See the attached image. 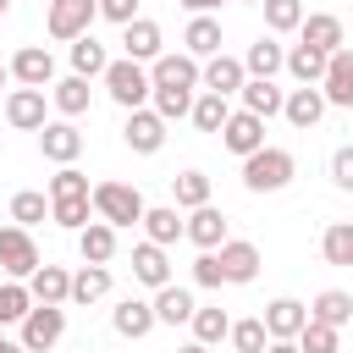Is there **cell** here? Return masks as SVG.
<instances>
[{"label":"cell","instance_id":"cell-44","mask_svg":"<svg viewBox=\"0 0 353 353\" xmlns=\"http://www.w3.org/2000/svg\"><path fill=\"white\" fill-rule=\"evenodd\" d=\"M298 347H303V353H342V336H336V325L309 320V325L298 331Z\"/></svg>","mask_w":353,"mask_h":353},{"label":"cell","instance_id":"cell-39","mask_svg":"<svg viewBox=\"0 0 353 353\" xmlns=\"http://www.w3.org/2000/svg\"><path fill=\"white\" fill-rule=\"evenodd\" d=\"M171 193H176V210H199V204H210V176L182 171V176H171Z\"/></svg>","mask_w":353,"mask_h":353},{"label":"cell","instance_id":"cell-31","mask_svg":"<svg viewBox=\"0 0 353 353\" xmlns=\"http://www.w3.org/2000/svg\"><path fill=\"white\" fill-rule=\"evenodd\" d=\"M309 320H325V325H347L353 320V292H342V287H325L314 303H309Z\"/></svg>","mask_w":353,"mask_h":353},{"label":"cell","instance_id":"cell-8","mask_svg":"<svg viewBox=\"0 0 353 353\" xmlns=\"http://www.w3.org/2000/svg\"><path fill=\"white\" fill-rule=\"evenodd\" d=\"M149 83L154 88H199L204 83V66H199V55H160V61H149Z\"/></svg>","mask_w":353,"mask_h":353},{"label":"cell","instance_id":"cell-51","mask_svg":"<svg viewBox=\"0 0 353 353\" xmlns=\"http://www.w3.org/2000/svg\"><path fill=\"white\" fill-rule=\"evenodd\" d=\"M176 6H188V11H193V17H210V11H215V6H221V0H176Z\"/></svg>","mask_w":353,"mask_h":353},{"label":"cell","instance_id":"cell-17","mask_svg":"<svg viewBox=\"0 0 353 353\" xmlns=\"http://www.w3.org/2000/svg\"><path fill=\"white\" fill-rule=\"evenodd\" d=\"M160 44H165V33H160V22H149V17H132V22L121 28V50H127L132 61H160Z\"/></svg>","mask_w":353,"mask_h":353},{"label":"cell","instance_id":"cell-22","mask_svg":"<svg viewBox=\"0 0 353 353\" xmlns=\"http://www.w3.org/2000/svg\"><path fill=\"white\" fill-rule=\"evenodd\" d=\"M77 248H83V259H88V265H110V259H116V226L94 215V221L77 232Z\"/></svg>","mask_w":353,"mask_h":353},{"label":"cell","instance_id":"cell-54","mask_svg":"<svg viewBox=\"0 0 353 353\" xmlns=\"http://www.w3.org/2000/svg\"><path fill=\"white\" fill-rule=\"evenodd\" d=\"M6 77H11V61H0V83H6Z\"/></svg>","mask_w":353,"mask_h":353},{"label":"cell","instance_id":"cell-40","mask_svg":"<svg viewBox=\"0 0 353 353\" xmlns=\"http://www.w3.org/2000/svg\"><path fill=\"white\" fill-rule=\"evenodd\" d=\"M270 33H298L303 28V0H259Z\"/></svg>","mask_w":353,"mask_h":353},{"label":"cell","instance_id":"cell-34","mask_svg":"<svg viewBox=\"0 0 353 353\" xmlns=\"http://www.w3.org/2000/svg\"><path fill=\"white\" fill-rule=\"evenodd\" d=\"M110 292V265H88L83 259V270L72 276V303H99Z\"/></svg>","mask_w":353,"mask_h":353},{"label":"cell","instance_id":"cell-14","mask_svg":"<svg viewBox=\"0 0 353 353\" xmlns=\"http://www.w3.org/2000/svg\"><path fill=\"white\" fill-rule=\"evenodd\" d=\"M6 121L17 132H39L44 127V88H11L6 94Z\"/></svg>","mask_w":353,"mask_h":353},{"label":"cell","instance_id":"cell-5","mask_svg":"<svg viewBox=\"0 0 353 353\" xmlns=\"http://www.w3.org/2000/svg\"><path fill=\"white\" fill-rule=\"evenodd\" d=\"M0 270L11 281H28L39 270V243H33L28 226H0Z\"/></svg>","mask_w":353,"mask_h":353},{"label":"cell","instance_id":"cell-10","mask_svg":"<svg viewBox=\"0 0 353 353\" xmlns=\"http://www.w3.org/2000/svg\"><path fill=\"white\" fill-rule=\"evenodd\" d=\"M11 77H17L22 88H50V83H55V55H50L44 44H22V50L11 55Z\"/></svg>","mask_w":353,"mask_h":353},{"label":"cell","instance_id":"cell-7","mask_svg":"<svg viewBox=\"0 0 353 353\" xmlns=\"http://www.w3.org/2000/svg\"><path fill=\"white\" fill-rule=\"evenodd\" d=\"M121 138H127V149H132V154H160V143H165V116H160L154 105H143V110H127V127H121Z\"/></svg>","mask_w":353,"mask_h":353},{"label":"cell","instance_id":"cell-19","mask_svg":"<svg viewBox=\"0 0 353 353\" xmlns=\"http://www.w3.org/2000/svg\"><path fill=\"white\" fill-rule=\"evenodd\" d=\"M110 325H116V336H149L160 320H154V303H143V298H121L116 309H110Z\"/></svg>","mask_w":353,"mask_h":353},{"label":"cell","instance_id":"cell-9","mask_svg":"<svg viewBox=\"0 0 353 353\" xmlns=\"http://www.w3.org/2000/svg\"><path fill=\"white\" fill-rule=\"evenodd\" d=\"M221 143H226L237 160H248L254 149H265V116H254V110H232L226 127H221Z\"/></svg>","mask_w":353,"mask_h":353},{"label":"cell","instance_id":"cell-32","mask_svg":"<svg viewBox=\"0 0 353 353\" xmlns=\"http://www.w3.org/2000/svg\"><path fill=\"white\" fill-rule=\"evenodd\" d=\"M182 44H188V55H199V61L221 55V22H215V17H193L188 33H182Z\"/></svg>","mask_w":353,"mask_h":353},{"label":"cell","instance_id":"cell-56","mask_svg":"<svg viewBox=\"0 0 353 353\" xmlns=\"http://www.w3.org/2000/svg\"><path fill=\"white\" fill-rule=\"evenodd\" d=\"M0 110H6V99H0Z\"/></svg>","mask_w":353,"mask_h":353},{"label":"cell","instance_id":"cell-47","mask_svg":"<svg viewBox=\"0 0 353 353\" xmlns=\"http://www.w3.org/2000/svg\"><path fill=\"white\" fill-rule=\"evenodd\" d=\"M193 281H199V287H226V270H221V254H215V248H199Z\"/></svg>","mask_w":353,"mask_h":353},{"label":"cell","instance_id":"cell-57","mask_svg":"<svg viewBox=\"0 0 353 353\" xmlns=\"http://www.w3.org/2000/svg\"><path fill=\"white\" fill-rule=\"evenodd\" d=\"M248 6H259V0H248Z\"/></svg>","mask_w":353,"mask_h":353},{"label":"cell","instance_id":"cell-16","mask_svg":"<svg viewBox=\"0 0 353 353\" xmlns=\"http://www.w3.org/2000/svg\"><path fill=\"white\" fill-rule=\"evenodd\" d=\"M320 88H325V105L353 110V50H331V66H325Z\"/></svg>","mask_w":353,"mask_h":353},{"label":"cell","instance_id":"cell-1","mask_svg":"<svg viewBox=\"0 0 353 353\" xmlns=\"http://www.w3.org/2000/svg\"><path fill=\"white\" fill-rule=\"evenodd\" d=\"M105 94H110L121 110H143V105L154 99V83H149L143 61L121 55V61H110V66H105Z\"/></svg>","mask_w":353,"mask_h":353},{"label":"cell","instance_id":"cell-4","mask_svg":"<svg viewBox=\"0 0 353 353\" xmlns=\"http://www.w3.org/2000/svg\"><path fill=\"white\" fill-rule=\"evenodd\" d=\"M61 336H66V309L61 303H33L28 320H22V347L28 353H50Z\"/></svg>","mask_w":353,"mask_h":353},{"label":"cell","instance_id":"cell-38","mask_svg":"<svg viewBox=\"0 0 353 353\" xmlns=\"http://www.w3.org/2000/svg\"><path fill=\"white\" fill-rule=\"evenodd\" d=\"M33 309V292L28 281H0V325H22Z\"/></svg>","mask_w":353,"mask_h":353},{"label":"cell","instance_id":"cell-18","mask_svg":"<svg viewBox=\"0 0 353 353\" xmlns=\"http://www.w3.org/2000/svg\"><path fill=\"white\" fill-rule=\"evenodd\" d=\"M281 116H287L292 127H303V132H309V127L325 116V88H320V83H303V88H292V94H287V105H281Z\"/></svg>","mask_w":353,"mask_h":353},{"label":"cell","instance_id":"cell-20","mask_svg":"<svg viewBox=\"0 0 353 353\" xmlns=\"http://www.w3.org/2000/svg\"><path fill=\"white\" fill-rule=\"evenodd\" d=\"M188 243H193V248H221V243H226V215H221L215 204L188 210Z\"/></svg>","mask_w":353,"mask_h":353},{"label":"cell","instance_id":"cell-41","mask_svg":"<svg viewBox=\"0 0 353 353\" xmlns=\"http://www.w3.org/2000/svg\"><path fill=\"white\" fill-rule=\"evenodd\" d=\"M88 215H94V199H50V221L66 232H83Z\"/></svg>","mask_w":353,"mask_h":353},{"label":"cell","instance_id":"cell-13","mask_svg":"<svg viewBox=\"0 0 353 353\" xmlns=\"http://www.w3.org/2000/svg\"><path fill=\"white\" fill-rule=\"evenodd\" d=\"M243 83H248V66H243L237 55L221 50V55L204 61V88H210V94H226V99H232V94H243Z\"/></svg>","mask_w":353,"mask_h":353},{"label":"cell","instance_id":"cell-25","mask_svg":"<svg viewBox=\"0 0 353 353\" xmlns=\"http://www.w3.org/2000/svg\"><path fill=\"white\" fill-rule=\"evenodd\" d=\"M243 66H248V77H276V72H287V50L276 44V33H265V39L248 44Z\"/></svg>","mask_w":353,"mask_h":353},{"label":"cell","instance_id":"cell-15","mask_svg":"<svg viewBox=\"0 0 353 353\" xmlns=\"http://www.w3.org/2000/svg\"><path fill=\"white\" fill-rule=\"evenodd\" d=\"M259 320H265L270 342H276V336H298V331L309 325V303H298V298H270Z\"/></svg>","mask_w":353,"mask_h":353},{"label":"cell","instance_id":"cell-12","mask_svg":"<svg viewBox=\"0 0 353 353\" xmlns=\"http://www.w3.org/2000/svg\"><path fill=\"white\" fill-rule=\"evenodd\" d=\"M215 254H221V270H226V281H232V287L254 281V276H259V265H265V259H259V248H254V243H243V237H226Z\"/></svg>","mask_w":353,"mask_h":353},{"label":"cell","instance_id":"cell-53","mask_svg":"<svg viewBox=\"0 0 353 353\" xmlns=\"http://www.w3.org/2000/svg\"><path fill=\"white\" fill-rule=\"evenodd\" d=\"M176 353H210V347H204V342H188V347H176Z\"/></svg>","mask_w":353,"mask_h":353},{"label":"cell","instance_id":"cell-35","mask_svg":"<svg viewBox=\"0 0 353 353\" xmlns=\"http://www.w3.org/2000/svg\"><path fill=\"white\" fill-rule=\"evenodd\" d=\"M320 254H325V265L353 270V221H331L325 237H320Z\"/></svg>","mask_w":353,"mask_h":353},{"label":"cell","instance_id":"cell-37","mask_svg":"<svg viewBox=\"0 0 353 353\" xmlns=\"http://www.w3.org/2000/svg\"><path fill=\"white\" fill-rule=\"evenodd\" d=\"M193 342H204V347H215V342H226L232 336V320H226V309H193Z\"/></svg>","mask_w":353,"mask_h":353},{"label":"cell","instance_id":"cell-50","mask_svg":"<svg viewBox=\"0 0 353 353\" xmlns=\"http://www.w3.org/2000/svg\"><path fill=\"white\" fill-rule=\"evenodd\" d=\"M265 353H303V347H298V336H276Z\"/></svg>","mask_w":353,"mask_h":353},{"label":"cell","instance_id":"cell-21","mask_svg":"<svg viewBox=\"0 0 353 353\" xmlns=\"http://www.w3.org/2000/svg\"><path fill=\"white\" fill-rule=\"evenodd\" d=\"M143 232H149V243L171 248L176 237H188V221L176 215V204H149V210H143Z\"/></svg>","mask_w":353,"mask_h":353},{"label":"cell","instance_id":"cell-6","mask_svg":"<svg viewBox=\"0 0 353 353\" xmlns=\"http://www.w3.org/2000/svg\"><path fill=\"white\" fill-rule=\"evenodd\" d=\"M94 17H99V0H50V17H44V28H50V39H83L88 28H94Z\"/></svg>","mask_w":353,"mask_h":353},{"label":"cell","instance_id":"cell-27","mask_svg":"<svg viewBox=\"0 0 353 353\" xmlns=\"http://www.w3.org/2000/svg\"><path fill=\"white\" fill-rule=\"evenodd\" d=\"M298 39L331 55V50H342V17H331V11H314V17H303V28H298Z\"/></svg>","mask_w":353,"mask_h":353},{"label":"cell","instance_id":"cell-45","mask_svg":"<svg viewBox=\"0 0 353 353\" xmlns=\"http://www.w3.org/2000/svg\"><path fill=\"white\" fill-rule=\"evenodd\" d=\"M50 199H94V188H88V176L77 165H61L50 176Z\"/></svg>","mask_w":353,"mask_h":353},{"label":"cell","instance_id":"cell-42","mask_svg":"<svg viewBox=\"0 0 353 353\" xmlns=\"http://www.w3.org/2000/svg\"><path fill=\"white\" fill-rule=\"evenodd\" d=\"M44 215H50V199H44V193L22 188V193L11 199V221H17V226H28V232H33V226H39Z\"/></svg>","mask_w":353,"mask_h":353},{"label":"cell","instance_id":"cell-49","mask_svg":"<svg viewBox=\"0 0 353 353\" xmlns=\"http://www.w3.org/2000/svg\"><path fill=\"white\" fill-rule=\"evenodd\" d=\"M99 17H105V22H121V28H127V22L138 17V0H99Z\"/></svg>","mask_w":353,"mask_h":353},{"label":"cell","instance_id":"cell-23","mask_svg":"<svg viewBox=\"0 0 353 353\" xmlns=\"http://www.w3.org/2000/svg\"><path fill=\"white\" fill-rule=\"evenodd\" d=\"M28 292H33V303H72V276L61 265H39L28 276Z\"/></svg>","mask_w":353,"mask_h":353},{"label":"cell","instance_id":"cell-28","mask_svg":"<svg viewBox=\"0 0 353 353\" xmlns=\"http://www.w3.org/2000/svg\"><path fill=\"white\" fill-rule=\"evenodd\" d=\"M281 105H287V94H281L270 77H248V83H243V110H254V116L270 121V116H281Z\"/></svg>","mask_w":353,"mask_h":353},{"label":"cell","instance_id":"cell-29","mask_svg":"<svg viewBox=\"0 0 353 353\" xmlns=\"http://www.w3.org/2000/svg\"><path fill=\"white\" fill-rule=\"evenodd\" d=\"M325 66H331V55H325V50H314V44H303V39L287 50V72H292L298 83H320V77H325Z\"/></svg>","mask_w":353,"mask_h":353},{"label":"cell","instance_id":"cell-46","mask_svg":"<svg viewBox=\"0 0 353 353\" xmlns=\"http://www.w3.org/2000/svg\"><path fill=\"white\" fill-rule=\"evenodd\" d=\"M154 110H160L165 121L193 116V88H154Z\"/></svg>","mask_w":353,"mask_h":353},{"label":"cell","instance_id":"cell-43","mask_svg":"<svg viewBox=\"0 0 353 353\" xmlns=\"http://www.w3.org/2000/svg\"><path fill=\"white\" fill-rule=\"evenodd\" d=\"M237 353H265L270 347V331H265V320H232V336H226Z\"/></svg>","mask_w":353,"mask_h":353},{"label":"cell","instance_id":"cell-52","mask_svg":"<svg viewBox=\"0 0 353 353\" xmlns=\"http://www.w3.org/2000/svg\"><path fill=\"white\" fill-rule=\"evenodd\" d=\"M0 353H28L22 342H11V336H0Z\"/></svg>","mask_w":353,"mask_h":353},{"label":"cell","instance_id":"cell-3","mask_svg":"<svg viewBox=\"0 0 353 353\" xmlns=\"http://www.w3.org/2000/svg\"><path fill=\"white\" fill-rule=\"evenodd\" d=\"M143 193L132 182H94V215L110 226H143Z\"/></svg>","mask_w":353,"mask_h":353},{"label":"cell","instance_id":"cell-33","mask_svg":"<svg viewBox=\"0 0 353 353\" xmlns=\"http://www.w3.org/2000/svg\"><path fill=\"white\" fill-rule=\"evenodd\" d=\"M105 66H110V55H105V44H99L94 33L72 39V72H77V77H105Z\"/></svg>","mask_w":353,"mask_h":353},{"label":"cell","instance_id":"cell-36","mask_svg":"<svg viewBox=\"0 0 353 353\" xmlns=\"http://www.w3.org/2000/svg\"><path fill=\"white\" fill-rule=\"evenodd\" d=\"M226 116H232V105H226V94H210V88H204V94L193 99V127H199V132H215V138H221V127H226Z\"/></svg>","mask_w":353,"mask_h":353},{"label":"cell","instance_id":"cell-55","mask_svg":"<svg viewBox=\"0 0 353 353\" xmlns=\"http://www.w3.org/2000/svg\"><path fill=\"white\" fill-rule=\"evenodd\" d=\"M6 6H11V0H0V22H6Z\"/></svg>","mask_w":353,"mask_h":353},{"label":"cell","instance_id":"cell-30","mask_svg":"<svg viewBox=\"0 0 353 353\" xmlns=\"http://www.w3.org/2000/svg\"><path fill=\"white\" fill-rule=\"evenodd\" d=\"M50 99H55L61 116L77 121V116L88 110V77H77V72H72V77H55V83H50Z\"/></svg>","mask_w":353,"mask_h":353},{"label":"cell","instance_id":"cell-24","mask_svg":"<svg viewBox=\"0 0 353 353\" xmlns=\"http://www.w3.org/2000/svg\"><path fill=\"white\" fill-rule=\"evenodd\" d=\"M193 292L188 287H176V281H165V287H154V320L160 325H182V320H193Z\"/></svg>","mask_w":353,"mask_h":353},{"label":"cell","instance_id":"cell-2","mask_svg":"<svg viewBox=\"0 0 353 353\" xmlns=\"http://www.w3.org/2000/svg\"><path fill=\"white\" fill-rule=\"evenodd\" d=\"M292 171H298V160L287 154V149H254L248 160H243V188L248 193H281L287 182H292Z\"/></svg>","mask_w":353,"mask_h":353},{"label":"cell","instance_id":"cell-11","mask_svg":"<svg viewBox=\"0 0 353 353\" xmlns=\"http://www.w3.org/2000/svg\"><path fill=\"white\" fill-rule=\"evenodd\" d=\"M39 149H44V160H55V165H72V160L83 154V132L72 127V116H61V121H44V127H39Z\"/></svg>","mask_w":353,"mask_h":353},{"label":"cell","instance_id":"cell-26","mask_svg":"<svg viewBox=\"0 0 353 353\" xmlns=\"http://www.w3.org/2000/svg\"><path fill=\"white\" fill-rule=\"evenodd\" d=\"M132 276H138L143 287H165V281H171L165 248H160V243H138V248H132Z\"/></svg>","mask_w":353,"mask_h":353},{"label":"cell","instance_id":"cell-48","mask_svg":"<svg viewBox=\"0 0 353 353\" xmlns=\"http://www.w3.org/2000/svg\"><path fill=\"white\" fill-rule=\"evenodd\" d=\"M331 182H336V188H347V193H353V143H342V149H336V154H331Z\"/></svg>","mask_w":353,"mask_h":353}]
</instances>
